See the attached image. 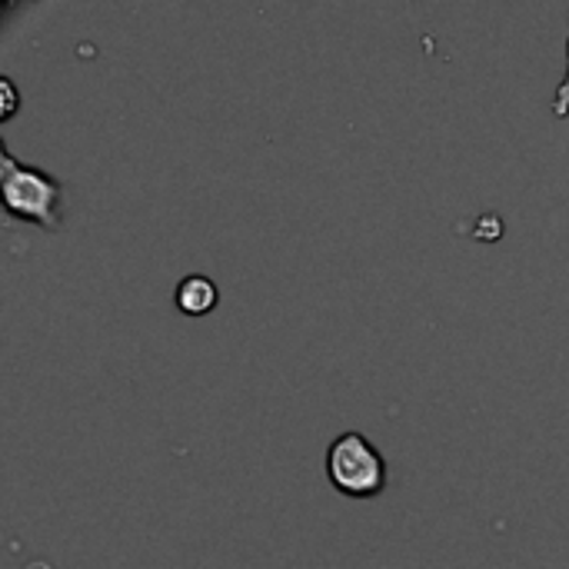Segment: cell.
I'll list each match as a JSON object with an SVG mask.
<instances>
[{
	"mask_svg": "<svg viewBox=\"0 0 569 569\" xmlns=\"http://www.w3.org/2000/svg\"><path fill=\"white\" fill-rule=\"evenodd\" d=\"M553 113H557V117H569V70H567V80H563V83H560V90H557Z\"/></svg>",
	"mask_w": 569,
	"mask_h": 569,
	"instance_id": "cell-4",
	"label": "cell"
},
{
	"mask_svg": "<svg viewBox=\"0 0 569 569\" xmlns=\"http://www.w3.org/2000/svg\"><path fill=\"white\" fill-rule=\"evenodd\" d=\"M327 473H330V483L343 497H353V500L380 497L383 487H387V463H383V457L357 430H350V433L333 440V447L327 453Z\"/></svg>",
	"mask_w": 569,
	"mask_h": 569,
	"instance_id": "cell-2",
	"label": "cell"
},
{
	"mask_svg": "<svg viewBox=\"0 0 569 569\" xmlns=\"http://www.w3.org/2000/svg\"><path fill=\"white\" fill-rule=\"evenodd\" d=\"M0 90H3V97H7V110H3V120H10L13 117V110H17V93H13V83L3 77L0 80Z\"/></svg>",
	"mask_w": 569,
	"mask_h": 569,
	"instance_id": "cell-5",
	"label": "cell"
},
{
	"mask_svg": "<svg viewBox=\"0 0 569 569\" xmlns=\"http://www.w3.org/2000/svg\"><path fill=\"white\" fill-rule=\"evenodd\" d=\"M177 307H180L187 317H203V313H210V310L217 307V283H213L210 277H200V273L180 280V287H177Z\"/></svg>",
	"mask_w": 569,
	"mask_h": 569,
	"instance_id": "cell-3",
	"label": "cell"
},
{
	"mask_svg": "<svg viewBox=\"0 0 569 569\" xmlns=\"http://www.w3.org/2000/svg\"><path fill=\"white\" fill-rule=\"evenodd\" d=\"M0 183H3V207L20 220H33L47 230H60L63 213V187L60 180L47 177L37 167L20 163L10 150L0 157Z\"/></svg>",
	"mask_w": 569,
	"mask_h": 569,
	"instance_id": "cell-1",
	"label": "cell"
}]
</instances>
